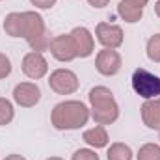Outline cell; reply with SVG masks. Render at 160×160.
<instances>
[{
  "label": "cell",
  "mask_w": 160,
  "mask_h": 160,
  "mask_svg": "<svg viewBox=\"0 0 160 160\" xmlns=\"http://www.w3.org/2000/svg\"><path fill=\"white\" fill-rule=\"evenodd\" d=\"M89 112H91V119L95 121V125H102V127L114 125L119 119L121 114L118 101H112V102H106L101 106H93V108H89Z\"/></svg>",
  "instance_id": "obj_11"
},
{
  "label": "cell",
  "mask_w": 160,
  "mask_h": 160,
  "mask_svg": "<svg viewBox=\"0 0 160 160\" xmlns=\"http://www.w3.org/2000/svg\"><path fill=\"white\" fill-rule=\"evenodd\" d=\"M71 160H101V157L91 147H80L71 155Z\"/></svg>",
  "instance_id": "obj_21"
},
{
  "label": "cell",
  "mask_w": 160,
  "mask_h": 160,
  "mask_svg": "<svg viewBox=\"0 0 160 160\" xmlns=\"http://www.w3.org/2000/svg\"><path fill=\"white\" fill-rule=\"evenodd\" d=\"M118 15L121 17V21H125L127 24H136V22H140L143 19V9L136 8V6H130V4L121 0L118 4Z\"/></svg>",
  "instance_id": "obj_17"
},
{
  "label": "cell",
  "mask_w": 160,
  "mask_h": 160,
  "mask_svg": "<svg viewBox=\"0 0 160 160\" xmlns=\"http://www.w3.org/2000/svg\"><path fill=\"white\" fill-rule=\"evenodd\" d=\"M48 88L56 93V95H73L77 93L80 88L78 75L73 69L67 67H58L48 75Z\"/></svg>",
  "instance_id": "obj_4"
},
{
  "label": "cell",
  "mask_w": 160,
  "mask_h": 160,
  "mask_svg": "<svg viewBox=\"0 0 160 160\" xmlns=\"http://www.w3.org/2000/svg\"><path fill=\"white\" fill-rule=\"evenodd\" d=\"M134 151L125 142H114L106 147V160H132Z\"/></svg>",
  "instance_id": "obj_16"
},
{
  "label": "cell",
  "mask_w": 160,
  "mask_h": 160,
  "mask_svg": "<svg viewBox=\"0 0 160 160\" xmlns=\"http://www.w3.org/2000/svg\"><path fill=\"white\" fill-rule=\"evenodd\" d=\"M69 36H71V39L75 43L78 58H89L95 52V36L91 34L89 28H86V26H75L69 32Z\"/></svg>",
  "instance_id": "obj_10"
},
{
  "label": "cell",
  "mask_w": 160,
  "mask_h": 160,
  "mask_svg": "<svg viewBox=\"0 0 160 160\" xmlns=\"http://www.w3.org/2000/svg\"><path fill=\"white\" fill-rule=\"evenodd\" d=\"M13 119H15V102L6 97H0V127H8Z\"/></svg>",
  "instance_id": "obj_18"
},
{
  "label": "cell",
  "mask_w": 160,
  "mask_h": 160,
  "mask_svg": "<svg viewBox=\"0 0 160 160\" xmlns=\"http://www.w3.org/2000/svg\"><path fill=\"white\" fill-rule=\"evenodd\" d=\"M6 36L13 38V39H24V28H26V21H24V11H11L4 17V24H2Z\"/></svg>",
  "instance_id": "obj_13"
},
{
  "label": "cell",
  "mask_w": 160,
  "mask_h": 160,
  "mask_svg": "<svg viewBox=\"0 0 160 160\" xmlns=\"http://www.w3.org/2000/svg\"><path fill=\"white\" fill-rule=\"evenodd\" d=\"M91 8H95V9H102V8H106L108 4H110V0H86Z\"/></svg>",
  "instance_id": "obj_24"
},
{
  "label": "cell",
  "mask_w": 160,
  "mask_h": 160,
  "mask_svg": "<svg viewBox=\"0 0 160 160\" xmlns=\"http://www.w3.org/2000/svg\"><path fill=\"white\" fill-rule=\"evenodd\" d=\"M140 116H142V121H143V125L147 128L158 130L160 128V97L143 101V104L140 108Z\"/></svg>",
  "instance_id": "obj_14"
},
{
  "label": "cell",
  "mask_w": 160,
  "mask_h": 160,
  "mask_svg": "<svg viewBox=\"0 0 160 160\" xmlns=\"http://www.w3.org/2000/svg\"><path fill=\"white\" fill-rule=\"evenodd\" d=\"M82 140L88 147H91L95 151L97 149H106L110 145V134H108L106 127H102V125H95L91 128H86L82 132Z\"/></svg>",
  "instance_id": "obj_12"
},
{
  "label": "cell",
  "mask_w": 160,
  "mask_h": 160,
  "mask_svg": "<svg viewBox=\"0 0 160 160\" xmlns=\"http://www.w3.org/2000/svg\"><path fill=\"white\" fill-rule=\"evenodd\" d=\"M158 140H160V128H158Z\"/></svg>",
  "instance_id": "obj_29"
},
{
  "label": "cell",
  "mask_w": 160,
  "mask_h": 160,
  "mask_svg": "<svg viewBox=\"0 0 160 160\" xmlns=\"http://www.w3.org/2000/svg\"><path fill=\"white\" fill-rule=\"evenodd\" d=\"M145 54L153 63H160V34H153L147 45H145Z\"/></svg>",
  "instance_id": "obj_20"
},
{
  "label": "cell",
  "mask_w": 160,
  "mask_h": 160,
  "mask_svg": "<svg viewBox=\"0 0 160 160\" xmlns=\"http://www.w3.org/2000/svg\"><path fill=\"white\" fill-rule=\"evenodd\" d=\"M48 50H50V56L56 62H60V63H69V62H73V60L78 58L75 43H73L69 34H58V36H54L52 41H50Z\"/></svg>",
  "instance_id": "obj_9"
},
{
  "label": "cell",
  "mask_w": 160,
  "mask_h": 160,
  "mask_svg": "<svg viewBox=\"0 0 160 160\" xmlns=\"http://www.w3.org/2000/svg\"><path fill=\"white\" fill-rule=\"evenodd\" d=\"M0 2H2V0H0Z\"/></svg>",
  "instance_id": "obj_30"
},
{
  "label": "cell",
  "mask_w": 160,
  "mask_h": 160,
  "mask_svg": "<svg viewBox=\"0 0 160 160\" xmlns=\"http://www.w3.org/2000/svg\"><path fill=\"white\" fill-rule=\"evenodd\" d=\"M2 160H26V157H22L19 153H11V155H6Z\"/></svg>",
  "instance_id": "obj_26"
},
{
  "label": "cell",
  "mask_w": 160,
  "mask_h": 160,
  "mask_svg": "<svg viewBox=\"0 0 160 160\" xmlns=\"http://www.w3.org/2000/svg\"><path fill=\"white\" fill-rule=\"evenodd\" d=\"M45 160H65V158H62V157H56V155H54V157H48V158H45Z\"/></svg>",
  "instance_id": "obj_28"
},
{
  "label": "cell",
  "mask_w": 160,
  "mask_h": 160,
  "mask_svg": "<svg viewBox=\"0 0 160 160\" xmlns=\"http://www.w3.org/2000/svg\"><path fill=\"white\" fill-rule=\"evenodd\" d=\"M130 84H132L134 93L138 97H142L143 101L160 97V77L155 75V73H151L145 67L134 69V73L130 77Z\"/></svg>",
  "instance_id": "obj_3"
},
{
  "label": "cell",
  "mask_w": 160,
  "mask_h": 160,
  "mask_svg": "<svg viewBox=\"0 0 160 160\" xmlns=\"http://www.w3.org/2000/svg\"><path fill=\"white\" fill-rule=\"evenodd\" d=\"M123 67V58L118 50L102 48L95 54V69L102 77H116Z\"/></svg>",
  "instance_id": "obj_8"
},
{
  "label": "cell",
  "mask_w": 160,
  "mask_h": 160,
  "mask_svg": "<svg viewBox=\"0 0 160 160\" xmlns=\"http://www.w3.org/2000/svg\"><path fill=\"white\" fill-rule=\"evenodd\" d=\"M89 119H91L89 106L82 101H77V99L60 101L50 110V125L60 132L80 130L88 125Z\"/></svg>",
  "instance_id": "obj_1"
},
{
  "label": "cell",
  "mask_w": 160,
  "mask_h": 160,
  "mask_svg": "<svg viewBox=\"0 0 160 160\" xmlns=\"http://www.w3.org/2000/svg\"><path fill=\"white\" fill-rule=\"evenodd\" d=\"M155 13H157V17L160 19V0H157V2H155Z\"/></svg>",
  "instance_id": "obj_27"
},
{
  "label": "cell",
  "mask_w": 160,
  "mask_h": 160,
  "mask_svg": "<svg viewBox=\"0 0 160 160\" xmlns=\"http://www.w3.org/2000/svg\"><path fill=\"white\" fill-rule=\"evenodd\" d=\"M24 21H26L24 41L28 43V47L32 50H38V52L48 50L52 38H50V34L47 30L43 15L36 9H28V11H24Z\"/></svg>",
  "instance_id": "obj_2"
},
{
  "label": "cell",
  "mask_w": 160,
  "mask_h": 160,
  "mask_svg": "<svg viewBox=\"0 0 160 160\" xmlns=\"http://www.w3.org/2000/svg\"><path fill=\"white\" fill-rule=\"evenodd\" d=\"M95 39L101 43L102 48L118 50L125 43V32L119 24L114 22H99L95 26Z\"/></svg>",
  "instance_id": "obj_7"
},
{
  "label": "cell",
  "mask_w": 160,
  "mask_h": 160,
  "mask_svg": "<svg viewBox=\"0 0 160 160\" xmlns=\"http://www.w3.org/2000/svg\"><path fill=\"white\" fill-rule=\"evenodd\" d=\"M123 2H127V4H130V6H136V8H142V9L149 4V0H123Z\"/></svg>",
  "instance_id": "obj_25"
},
{
  "label": "cell",
  "mask_w": 160,
  "mask_h": 160,
  "mask_svg": "<svg viewBox=\"0 0 160 160\" xmlns=\"http://www.w3.org/2000/svg\"><path fill=\"white\" fill-rule=\"evenodd\" d=\"M11 69H13V65H11L9 56L4 54V52H0V80L8 78L11 75Z\"/></svg>",
  "instance_id": "obj_22"
},
{
  "label": "cell",
  "mask_w": 160,
  "mask_h": 160,
  "mask_svg": "<svg viewBox=\"0 0 160 160\" xmlns=\"http://www.w3.org/2000/svg\"><path fill=\"white\" fill-rule=\"evenodd\" d=\"M21 71L26 78L34 82L45 78L48 75V60L45 58V52H38V50L26 52L21 62Z\"/></svg>",
  "instance_id": "obj_5"
},
{
  "label": "cell",
  "mask_w": 160,
  "mask_h": 160,
  "mask_svg": "<svg viewBox=\"0 0 160 160\" xmlns=\"http://www.w3.org/2000/svg\"><path fill=\"white\" fill-rule=\"evenodd\" d=\"M116 101V95L110 88L106 86H95L89 89L88 93V102H89V108L93 106H101V104H106V102H112Z\"/></svg>",
  "instance_id": "obj_15"
},
{
  "label": "cell",
  "mask_w": 160,
  "mask_h": 160,
  "mask_svg": "<svg viewBox=\"0 0 160 160\" xmlns=\"http://www.w3.org/2000/svg\"><path fill=\"white\" fill-rule=\"evenodd\" d=\"M136 160H160V143L155 142L143 143L136 153Z\"/></svg>",
  "instance_id": "obj_19"
},
{
  "label": "cell",
  "mask_w": 160,
  "mask_h": 160,
  "mask_svg": "<svg viewBox=\"0 0 160 160\" xmlns=\"http://www.w3.org/2000/svg\"><path fill=\"white\" fill-rule=\"evenodd\" d=\"M13 102L21 108H34L41 101V88L34 80H24L13 88Z\"/></svg>",
  "instance_id": "obj_6"
},
{
  "label": "cell",
  "mask_w": 160,
  "mask_h": 160,
  "mask_svg": "<svg viewBox=\"0 0 160 160\" xmlns=\"http://www.w3.org/2000/svg\"><path fill=\"white\" fill-rule=\"evenodd\" d=\"M36 9H52L56 4H58V0H28Z\"/></svg>",
  "instance_id": "obj_23"
}]
</instances>
